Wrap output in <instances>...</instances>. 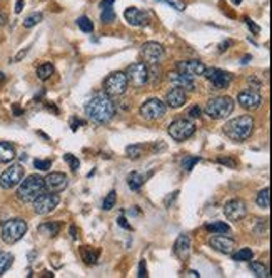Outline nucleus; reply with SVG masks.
Segmentation results:
<instances>
[{
  "label": "nucleus",
  "instance_id": "nucleus-36",
  "mask_svg": "<svg viewBox=\"0 0 272 278\" xmlns=\"http://www.w3.org/2000/svg\"><path fill=\"white\" fill-rule=\"evenodd\" d=\"M115 202H117V193L112 190V192H109L107 193V197L104 198V202H102V208L105 210V212H109V210H112L115 206Z\"/></svg>",
  "mask_w": 272,
  "mask_h": 278
},
{
  "label": "nucleus",
  "instance_id": "nucleus-11",
  "mask_svg": "<svg viewBox=\"0 0 272 278\" xmlns=\"http://www.w3.org/2000/svg\"><path fill=\"white\" fill-rule=\"evenodd\" d=\"M165 110H167V105H165L162 100L149 98L140 107V115L144 117L145 120H157V118H162L165 115Z\"/></svg>",
  "mask_w": 272,
  "mask_h": 278
},
{
  "label": "nucleus",
  "instance_id": "nucleus-43",
  "mask_svg": "<svg viewBox=\"0 0 272 278\" xmlns=\"http://www.w3.org/2000/svg\"><path fill=\"white\" fill-rule=\"evenodd\" d=\"M139 276H140V278L149 276V273H147V263H145V260H140V265H139Z\"/></svg>",
  "mask_w": 272,
  "mask_h": 278
},
{
  "label": "nucleus",
  "instance_id": "nucleus-51",
  "mask_svg": "<svg viewBox=\"0 0 272 278\" xmlns=\"http://www.w3.org/2000/svg\"><path fill=\"white\" fill-rule=\"evenodd\" d=\"M14 112H15V115H17V117H19V115L22 114V110H20L19 107H14Z\"/></svg>",
  "mask_w": 272,
  "mask_h": 278
},
{
  "label": "nucleus",
  "instance_id": "nucleus-38",
  "mask_svg": "<svg viewBox=\"0 0 272 278\" xmlns=\"http://www.w3.org/2000/svg\"><path fill=\"white\" fill-rule=\"evenodd\" d=\"M64 160H66V162L69 163V167H70V170H72V171H77V170H79L80 162H79V158L72 155V153H66V155H64Z\"/></svg>",
  "mask_w": 272,
  "mask_h": 278
},
{
  "label": "nucleus",
  "instance_id": "nucleus-44",
  "mask_svg": "<svg viewBox=\"0 0 272 278\" xmlns=\"http://www.w3.org/2000/svg\"><path fill=\"white\" fill-rule=\"evenodd\" d=\"M191 118H199L200 117V109L197 107V105H194V107L189 110V114H187Z\"/></svg>",
  "mask_w": 272,
  "mask_h": 278
},
{
  "label": "nucleus",
  "instance_id": "nucleus-46",
  "mask_svg": "<svg viewBox=\"0 0 272 278\" xmlns=\"http://www.w3.org/2000/svg\"><path fill=\"white\" fill-rule=\"evenodd\" d=\"M27 54H28V47H27V49H23V50H20V52H19V54H17V55H15V58H14V62H20V60H22V58H23V57H25Z\"/></svg>",
  "mask_w": 272,
  "mask_h": 278
},
{
  "label": "nucleus",
  "instance_id": "nucleus-26",
  "mask_svg": "<svg viewBox=\"0 0 272 278\" xmlns=\"http://www.w3.org/2000/svg\"><path fill=\"white\" fill-rule=\"evenodd\" d=\"M80 253H82V258H84L85 263H88V265L97 263L99 250H94V248H90V247H82L80 248Z\"/></svg>",
  "mask_w": 272,
  "mask_h": 278
},
{
  "label": "nucleus",
  "instance_id": "nucleus-17",
  "mask_svg": "<svg viewBox=\"0 0 272 278\" xmlns=\"http://www.w3.org/2000/svg\"><path fill=\"white\" fill-rule=\"evenodd\" d=\"M124 17H126V20L134 27H147L150 23L149 14L137 7H129L126 10V14H124Z\"/></svg>",
  "mask_w": 272,
  "mask_h": 278
},
{
  "label": "nucleus",
  "instance_id": "nucleus-23",
  "mask_svg": "<svg viewBox=\"0 0 272 278\" xmlns=\"http://www.w3.org/2000/svg\"><path fill=\"white\" fill-rule=\"evenodd\" d=\"M15 149L9 142H0V163H10L15 158Z\"/></svg>",
  "mask_w": 272,
  "mask_h": 278
},
{
  "label": "nucleus",
  "instance_id": "nucleus-34",
  "mask_svg": "<svg viewBox=\"0 0 272 278\" xmlns=\"http://www.w3.org/2000/svg\"><path fill=\"white\" fill-rule=\"evenodd\" d=\"M100 20H102V23H112V22L115 20L114 5H110V7H104V9H102V14H100Z\"/></svg>",
  "mask_w": 272,
  "mask_h": 278
},
{
  "label": "nucleus",
  "instance_id": "nucleus-13",
  "mask_svg": "<svg viewBox=\"0 0 272 278\" xmlns=\"http://www.w3.org/2000/svg\"><path fill=\"white\" fill-rule=\"evenodd\" d=\"M224 215H226L229 220L232 222H239L247 215V205L244 200L240 198H234L224 205Z\"/></svg>",
  "mask_w": 272,
  "mask_h": 278
},
{
  "label": "nucleus",
  "instance_id": "nucleus-1",
  "mask_svg": "<svg viewBox=\"0 0 272 278\" xmlns=\"http://www.w3.org/2000/svg\"><path fill=\"white\" fill-rule=\"evenodd\" d=\"M85 115L96 123H107L115 115V103L105 93L94 95L85 105Z\"/></svg>",
  "mask_w": 272,
  "mask_h": 278
},
{
  "label": "nucleus",
  "instance_id": "nucleus-9",
  "mask_svg": "<svg viewBox=\"0 0 272 278\" xmlns=\"http://www.w3.org/2000/svg\"><path fill=\"white\" fill-rule=\"evenodd\" d=\"M194 132H196V125H194L192 122L184 120V118L175 120L169 125V135L175 142H184L187 138H191L194 135Z\"/></svg>",
  "mask_w": 272,
  "mask_h": 278
},
{
  "label": "nucleus",
  "instance_id": "nucleus-52",
  "mask_svg": "<svg viewBox=\"0 0 272 278\" xmlns=\"http://www.w3.org/2000/svg\"><path fill=\"white\" fill-rule=\"evenodd\" d=\"M5 80V75L2 74V72H0V84H2V82Z\"/></svg>",
  "mask_w": 272,
  "mask_h": 278
},
{
  "label": "nucleus",
  "instance_id": "nucleus-15",
  "mask_svg": "<svg viewBox=\"0 0 272 278\" xmlns=\"http://www.w3.org/2000/svg\"><path fill=\"white\" fill-rule=\"evenodd\" d=\"M204 75L210 80V84L216 90L227 88L230 85V82H232V75L229 72H224V70H219V68H205Z\"/></svg>",
  "mask_w": 272,
  "mask_h": 278
},
{
  "label": "nucleus",
  "instance_id": "nucleus-10",
  "mask_svg": "<svg viewBox=\"0 0 272 278\" xmlns=\"http://www.w3.org/2000/svg\"><path fill=\"white\" fill-rule=\"evenodd\" d=\"M126 77H127V82H131V85L142 87L149 82V67H147L144 62L132 63L129 65Z\"/></svg>",
  "mask_w": 272,
  "mask_h": 278
},
{
  "label": "nucleus",
  "instance_id": "nucleus-12",
  "mask_svg": "<svg viewBox=\"0 0 272 278\" xmlns=\"http://www.w3.org/2000/svg\"><path fill=\"white\" fill-rule=\"evenodd\" d=\"M69 185L67 175L61 173V171H52L44 179V188L50 193H58L62 190H66Z\"/></svg>",
  "mask_w": 272,
  "mask_h": 278
},
{
  "label": "nucleus",
  "instance_id": "nucleus-24",
  "mask_svg": "<svg viewBox=\"0 0 272 278\" xmlns=\"http://www.w3.org/2000/svg\"><path fill=\"white\" fill-rule=\"evenodd\" d=\"M144 183H145V177L142 175V173H139V171H132V173H129V177H127V185H129V188H131V190L137 192L139 188L144 185Z\"/></svg>",
  "mask_w": 272,
  "mask_h": 278
},
{
  "label": "nucleus",
  "instance_id": "nucleus-47",
  "mask_svg": "<svg viewBox=\"0 0 272 278\" xmlns=\"http://www.w3.org/2000/svg\"><path fill=\"white\" fill-rule=\"evenodd\" d=\"M117 223H119L122 228H126V230H132V227L127 223V220H126V218H124V217H119V220H117Z\"/></svg>",
  "mask_w": 272,
  "mask_h": 278
},
{
  "label": "nucleus",
  "instance_id": "nucleus-31",
  "mask_svg": "<svg viewBox=\"0 0 272 278\" xmlns=\"http://www.w3.org/2000/svg\"><path fill=\"white\" fill-rule=\"evenodd\" d=\"M77 27H79L80 30L85 32V33H90L94 30L92 20L88 19V17H85V15H82V17H79V19H77Z\"/></svg>",
  "mask_w": 272,
  "mask_h": 278
},
{
  "label": "nucleus",
  "instance_id": "nucleus-41",
  "mask_svg": "<svg viewBox=\"0 0 272 278\" xmlns=\"http://www.w3.org/2000/svg\"><path fill=\"white\" fill-rule=\"evenodd\" d=\"M34 165H35V168L45 171V170H49L52 167V162L50 160H35Z\"/></svg>",
  "mask_w": 272,
  "mask_h": 278
},
{
  "label": "nucleus",
  "instance_id": "nucleus-14",
  "mask_svg": "<svg viewBox=\"0 0 272 278\" xmlns=\"http://www.w3.org/2000/svg\"><path fill=\"white\" fill-rule=\"evenodd\" d=\"M140 54L149 65H157L164 58V47L157 42H145L142 45Z\"/></svg>",
  "mask_w": 272,
  "mask_h": 278
},
{
  "label": "nucleus",
  "instance_id": "nucleus-18",
  "mask_svg": "<svg viewBox=\"0 0 272 278\" xmlns=\"http://www.w3.org/2000/svg\"><path fill=\"white\" fill-rule=\"evenodd\" d=\"M237 102L242 109L246 110H256L261 107L262 103V97L259 95L257 92H252V90H246V92H240L239 97H237Z\"/></svg>",
  "mask_w": 272,
  "mask_h": 278
},
{
  "label": "nucleus",
  "instance_id": "nucleus-37",
  "mask_svg": "<svg viewBox=\"0 0 272 278\" xmlns=\"http://www.w3.org/2000/svg\"><path fill=\"white\" fill-rule=\"evenodd\" d=\"M126 152H127V157H131V158H139L140 155H142V152H144V145L142 144H135V145H129L127 149H126Z\"/></svg>",
  "mask_w": 272,
  "mask_h": 278
},
{
  "label": "nucleus",
  "instance_id": "nucleus-30",
  "mask_svg": "<svg viewBox=\"0 0 272 278\" xmlns=\"http://www.w3.org/2000/svg\"><path fill=\"white\" fill-rule=\"evenodd\" d=\"M12 262H14V257L9 252H0V276L10 268Z\"/></svg>",
  "mask_w": 272,
  "mask_h": 278
},
{
  "label": "nucleus",
  "instance_id": "nucleus-35",
  "mask_svg": "<svg viewBox=\"0 0 272 278\" xmlns=\"http://www.w3.org/2000/svg\"><path fill=\"white\" fill-rule=\"evenodd\" d=\"M254 257V252L251 248H240V250L234 255V260L235 262H249Z\"/></svg>",
  "mask_w": 272,
  "mask_h": 278
},
{
  "label": "nucleus",
  "instance_id": "nucleus-42",
  "mask_svg": "<svg viewBox=\"0 0 272 278\" xmlns=\"http://www.w3.org/2000/svg\"><path fill=\"white\" fill-rule=\"evenodd\" d=\"M217 162H219V163H222V165H227L229 168H235V167H237V163H235L234 160H230V158H222V157H219V158H217Z\"/></svg>",
  "mask_w": 272,
  "mask_h": 278
},
{
  "label": "nucleus",
  "instance_id": "nucleus-40",
  "mask_svg": "<svg viewBox=\"0 0 272 278\" xmlns=\"http://www.w3.org/2000/svg\"><path fill=\"white\" fill-rule=\"evenodd\" d=\"M199 162H200L199 157H187V158H184V162H182V168L191 171L194 168V165H197Z\"/></svg>",
  "mask_w": 272,
  "mask_h": 278
},
{
  "label": "nucleus",
  "instance_id": "nucleus-20",
  "mask_svg": "<svg viewBox=\"0 0 272 278\" xmlns=\"http://www.w3.org/2000/svg\"><path fill=\"white\" fill-rule=\"evenodd\" d=\"M169 82L172 84L174 87L177 88H182V90H189L192 92L194 88H196V84H194V80L191 77H187L184 74H179V72H174L169 75Z\"/></svg>",
  "mask_w": 272,
  "mask_h": 278
},
{
  "label": "nucleus",
  "instance_id": "nucleus-3",
  "mask_svg": "<svg viewBox=\"0 0 272 278\" xmlns=\"http://www.w3.org/2000/svg\"><path fill=\"white\" fill-rule=\"evenodd\" d=\"M44 179L39 175H28L27 179H22L19 183V188H17V198L20 202L31 203L35 198L39 197L40 193H44Z\"/></svg>",
  "mask_w": 272,
  "mask_h": 278
},
{
  "label": "nucleus",
  "instance_id": "nucleus-4",
  "mask_svg": "<svg viewBox=\"0 0 272 278\" xmlns=\"http://www.w3.org/2000/svg\"><path fill=\"white\" fill-rule=\"evenodd\" d=\"M234 107H235V102L230 97H216L207 102L205 112L207 115L214 118V120H222V118H227L232 114Z\"/></svg>",
  "mask_w": 272,
  "mask_h": 278
},
{
  "label": "nucleus",
  "instance_id": "nucleus-22",
  "mask_svg": "<svg viewBox=\"0 0 272 278\" xmlns=\"http://www.w3.org/2000/svg\"><path fill=\"white\" fill-rule=\"evenodd\" d=\"M165 102H167V105H169L170 109H179V107H182V105L187 102L186 90L174 87V90H170L167 93V97H165Z\"/></svg>",
  "mask_w": 272,
  "mask_h": 278
},
{
  "label": "nucleus",
  "instance_id": "nucleus-16",
  "mask_svg": "<svg viewBox=\"0 0 272 278\" xmlns=\"http://www.w3.org/2000/svg\"><path fill=\"white\" fill-rule=\"evenodd\" d=\"M175 68L179 74H184L187 77H191V79H194V77L204 75L207 67L199 60H182V62H177Z\"/></svg>",
  "mask_w": 272,
  "mask_h": 278
},
{
  "label": "nucleus",
  "instance_id": "nucleus-25",
  "mask_svg": "<svg viewBox=\"0 0 272 278\" xmlns=\"http://www.w3.org/2000/svg\"><path fill=\"white\" fill-rule=\"evenodd\" d=\"M205 230L210 233H217V235H229L230 233V227L226 222H214V223H207Z\"/></svg>",
  "mask_w": 272,
  "mask_h": 278
},
{
  "label": "nucleus",
  "instance_id": "nucleus-49",
  "mask_svg": "<svg viewBox=\"0 0 272 278\" xmlns=\"http://www.w3.org/2000/svg\"><path fill=\"white\" fill-rule=\"evenodd\" d=\"M70 235H72V238H74V240L77 238V236H79V235H77V230H75V227H70Z\"/></svg>",
  "mask_w": 272,
  "mask_h": 278
},
{
  "label": "nucleus",
  "instance_id": "nucleus-7",
  "mask_svg": "<svg viewBox=\"0 0 272 278\" xmlns=\"http://www.w3.org/2000/svg\"><path fill=\"white\" fill-rule=\"evenodd\" d=\"M58 203H61V198H58V195L55 193H40L37 198L34 200L32 205H34V212L37 215H47L50 214V212H54Z\"/></svg>",
  "mask_w": 272,
  "mask_h": 278
},
{
  "label": "nucleus",
  "instance_id": "nucleus-32",
  "mask_svg": "<svg viewBox=\"0 0 272 278\" xmlns=\"http://www.w3.org/2000/svg\"><path fill=\"white\" fill-rule=\"evenodd\" d=\"M251 262V260H249ZM251 270L256 273V276H259V278H262V276H269V270H267V267H265L264 263H261V262H251Z\"/></svg>",
  "mask_w": 272,
  "mask_h": 278
},
{
  "label": "nucleus",
  "instance_id": "nucleus-8",
  "mask_svg": "<svg viewBox=\"0 0 272 278\" xmlns=\"http://www.w3.org/2000/svg\"><path fill=\"white\" fill-rule=\"evenodd\" d=\"M23 173L25 170L20 163H14L10 165L9 168H5V171L0 175V187L5 188V190H10V188L17 187L23 179Z\"/></svg>",
  "mask_w": 272,
  "mask_h": 278
},
{
  "label": "nucleus",
  "instance_id": "nucleus-33",
  "mask_svg": "<svg viewBox=\"0 0 272 278\" xmlns=\"http://www.w3.org/2000/svg\"><path fill=\"white\" fill-rule=\"evenodd\" d=\"M42 19H44V17H42V14H40V12H34V14H31L25 20H23V27H25V28H32V27L37 25V23L42 22Z\"/></svg>",
  "mask_w": 272,
  "mask_h": 278
},
{
  "label": "nucleus",
  "instance_id": "nucleus-28",
  "mask_svg": "<svg viewBox=\"0 0 272 278\" xmlns=\"http://www.w3.org/2000/svg\"><path fill=\"white\" fill-rule=\"evenodd\" d=\"M256 203L261 206V208H269L270 206V190H269V187H265L264 190L259 192L257 198H256Z\"/></svg>",
  "mask_w": 272,
  "mask_h": 278
},
{
  "label": "nucleus",
  "instance_id": "nucleus-29",
  "mask_svg": "<svg viewBox=\"0 0 272 278\" xmlns=\"http://www.w3.org/2000/svg\"><path fill=\"white\" fill-rule=\"evenodd\" d=\"M54 75V65L52 63H42L37 67V77L40 80H49Z\"/></svg>",
  "mask_w": 272,
  "mask_h": 278
},
{
  "label": "nucleus",
  "instance_id": "nucleus-50",
  "mask_svg": "<svg viewBox=\"0 0 272 278\" xmlns=\"http://www.w3.org/2000/svg\"><path fill=\"white\" fill-rule=\"evenodd\" d=\"M187 276H197V278H199L200 275H199V271H194V270H191V271H189V275H187Z\"/></svg>",
  "mask_w": 272,
  "mask_h": 278
},
{
  "label": "nucleus",
  "instance_id": "nucleus-48",
  "mask_svg": "<svg viewBox=\"0 0 272 278\" xmlns=\"http://www.w3.org/2000/svg\"><path fill=\"white\" fill-rule=\"evenodd\" d=\"M23 9V0H17V4H15V14H20Z\"/></svg>",
  "mask_w": 272,
  "mask_h": 278
},
{
  "label": "nucleus",
  "instance_id": "nucleus-53",
  "mask_svg": "<svg viewBox=\"0 0 272 278\" xmlns=\"http://www.w3.org/2000/svg\"><path fill=\"white\" fill-rule=\"evenodd\" d=\"M240 2H242V0H232V4H234V5H239Z\"/></svg>",
  "mask_w": 272,
  "mask_h": 278
},
{
  "label": "nucleus",
  "instance_id": "nucleus-39",
  "mask_svg": "<svg viewBox=\"0 0 272 278\" xmlns=\"http://www.w3.org/2000/svg\"><path fill=\"white\" fill-rule=\"evenodd\" d=\"M161 2L170 5V7L175 9L177 12H184L186 10V2H184V0H161Z\"/></svg>",
  "mask_w": 272,
  "mask_h": 278
},
{
  "label": "nucleus",
  "instance_id": "nucleus-2",
  "mask_svg": "<svg viewBox=\"0 0 272 278\" xmlns=\"http://www.w3.org/2000/svg\"><path fill=\"white\" fill-rule=\"evenodd\" d=\"M252 132H254V118L251 115L235 117L224 125V133L234 142L247 140L252 135Z\"/></svg>",
  "mask_w": 272,
  "mask_h": 278
},
{
  "label": "nucleus",
  "instance_id": "nucleus-5",
  "mask_svg": "<svg viewBox=\"0 0 272 278\" xmlns=\"http://www.w3.org/2000/svg\"><path fill=\"white\" fill-rule=\"evenodd\" d=\"M27 233V223L22 218H12L2 225V240L7 245L17 244Z\"/></svg>",
  "mask_w": 272,
  "mask_h": 278
},
{
  "label": "nucleus",
  "instance_id": "nucleus-19",
  "mask_svg": "<svg viewBox=\"0 0 272 278\" xmlns=\"http://www.w3.org/2000/svg\"><path fill=\"white\" fill-rule=\"evenodd\" d=\"M210 247L214 248V250L221 252V253H229L234 252L235 248V241L232 238H229V236H224V235H217V236H212L210 238Z\"/></svg>",
  "mask_w": 272,
  "mask_h": 278
},
{
  "label": "nucleus",
  "instance_id": "nucleus-21",
  "mask_svg": "<svg viewBox=\"0 0 272 278\" xmlns=\"http://www.w3.org/2000/svg\"><path fill=\"white\" fill-rule=\"evenodd\" d=\"M174 253L179 260L189 258V255H191V238H189V235H179L174 245Z\"/></svg>",
  "mask_w": 272,
  "mask_h": 278
},
{
  "label": "nucleus",
  "instance_id": "nucleus-27",
  "mask_svg": "<svg viewBox=\"0 0 272 278\" xmlns=\"http://www.w3.org/2000/svg\"><path fill=\"white\" fill-rule=\"evenodd\" d=\"M61 230V225L57 222H45L39 227V232L44 233V235H49V236H55Z\"/></svg>",
  "mask_w": 272,
  "mask_h": 278
},
{
  "label": "nucleus",
  "instance_id": "nucleus-6",
  "mask_svg": "<svg viewBox=\"0 0 272 278\" xmlns=\"http://www.w3.org/2000/svg\"><path fill=\"white\" fill-rule=\"evenodd\" d=\"M127 77L124 72H114L104 80V93L109 97H120L127 90Z\"/></svg>",
  "mask_w": 272,
  "mask_h": 278
},
{
  "label": "nucleus",
  "instance_id": "nucleus-45",
  "mask_svg": "<svg viewBox=\"0 0 272 278\" xmlns=\"http://www.w3.org/2000/svg\"><path fill=\"white\" fill-rule=\"evenodd\" d=\"M246 23H247V27H249V28H251V30H252L254 33H256V35H257L259 32H261V28H259V27L256 25V23H254V22H252V20H249V19H246Z\"/></svg>",
  "mask_w": 272,
  "mask_h": 278
}]
</instances>
